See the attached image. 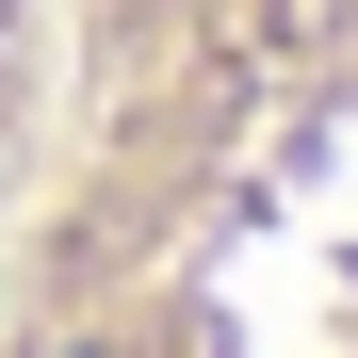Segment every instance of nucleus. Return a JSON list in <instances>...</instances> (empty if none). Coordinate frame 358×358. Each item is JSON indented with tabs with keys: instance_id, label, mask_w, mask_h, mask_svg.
Segmentation results:
<instances>
[{
	"instance_id": "f257e3e1",
	"label": "nucleus",
	"mask_w": 358,
	"mask_h": 358,
	"mask_svg": "<svg viewBox=\"0 0 358 358\" xmlns=\"http://www.w3.org/2000/svg\"><path fill=\"white\" fill-rule=\"evenodd\" d=\"M0 358H358V114L33 147Z\"/></svg>"
},
{
	"instance_id": "f03ea898",
	"label": "nucleus",
	"mask_w": 358,
	"mask_h": 358,
	"mask_svg": "<svg viewBox=\"0 0 358 358\" xmlns=\"http://www.w3.org/2000/svg\"><path fill=\"white\" fill-rule=\"evenodd\" d=\"M49 98L33 147H179L358 114V0H33Z\"/></svg>"
},
{
	"instance_id": "7ed1b4c3",
	"label": "nucleus",
	"mask_w": 358,
	"mask_h": 358,
	"mask_svg": "<svg viewBox=\"0 0 358 358\" xmlns=\"http://www.w3.org/2000/svg\"><path fill=\"white\" fill-rule=\"evenodd\" d=\"M33 98H49V17L0 0V212H17V179H33Z\"/></svg>"
}]
</instances>
